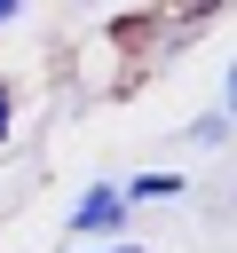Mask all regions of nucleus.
<instances>
[{"instance_id": "obj_3", "label": "nucleus", "mask_w": 237, "mask_h": 253, "mask_svg": "<svg viewBox=\"0 0 237 253\" xmlns=\"http://www.w3.org/2000/svg\"><path fill=\"white\" fill-rule=\"evenodd\" d=\"M16 16H24V0H0V24H16Z\"/></svg>"}, {"instance_id": "obj_1", "label": "nucleus", "mask_w": 237, "mask_h": 253, "mask_svg": "<svg viewBox=\"0 0 237 253\" xmlns=\"http://www.w3.org/2000/svg\"><path fill=\"white\" fill-rule=\"evenodd\" d=\"M118 213H126V198H118L111 182H95V190L71 206V237H103V229H118Z\"/></svg>"}, {"instance_id": "obj_4", "label": "nucleus", "mask_w": 237, "mask_h": 253, "mask_svg": "<svg viewBox=\"0 0 237 253\" xmlns=\"http://www.w3.org/2000/svg\"><path fill=\"white\" fill-rule=\"evenodd\" d=\"M0 134H8V87H0Z\"/></svg>"}, {"instance_id": "obj_6", "label": "nucleus", "mask_w": 237, "mask_h": 253, "mask_svg": "<svg viewBox=\"0 0 237 253\" xmlns=\"http://www.w3.org/2000/svg\"><path fill=\"white\" fill-rule=\"evenodd\" d=\"M103 253H134V245H103Z\"/></svg>"}, {"instance_id": "obj_5", "label": "nucleus", "mask_w": 237, "mask_h": 253, "mask_svg": "<svg viewBox=\"0 0 237 253\" xmlns=\"http://www.w3.org/2000/svg\"><path fill=\"white\" fill-rule=\"evenodd\" d=\"M229 111H237V63H229Z\"/></svg>"}, {"instance_id": "obj_2", "label": "nucleus", "mask_w": 237, "mask_h": 253, "mask_svg": "<svg viewBox=\"0 0 237 253\" xmlns=\"http://www.w3.org/2000/svg\"><path fill=\"white\" fill-rule=\"evenodd\" d=\"M182 190H190L182 174H134V182L118 190V198H126V206H150V198H182Z\"/></svg>"}]
</instances>
